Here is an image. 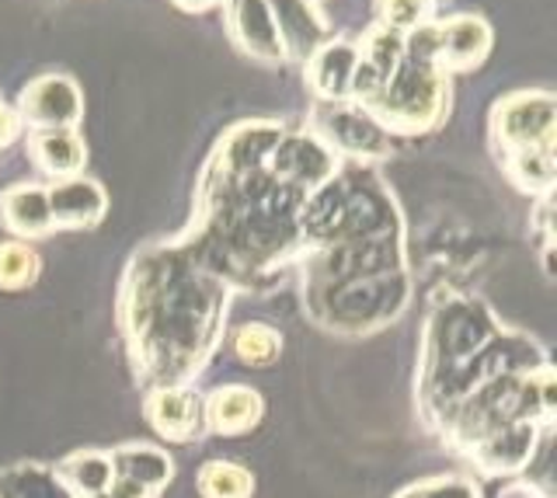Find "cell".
<instances>
[{
    "label": "cell",
    "mask_w": 557,
    "mask_h": 498,
    "mask_svg": "<svg viewBox=\"0 0 557 498\" xmlns=\"http://www.w3.org/2000/svg\"><path fill=\"white\" fill-rule=\"evenodd\" d=\"M52 227H95L101 223L104 210H109V196L104 188L91 178H63L52 188H46Z\"/></svg>",
    "instance_id": "obj_13"
},
{
    "label": "cell",
    "mask_w": 557,
    "mask_h": 498,
    "mask_svg": "<svg viewBox=\"0 0 557 498\" xmlns=\"http://www.w3.org/2000/svg\"><path fill=\"white\" fill-rule=\"evenodd\" d=\"M265 415V401L255 387L244 384H223L216 390H209L202 398V422L206 433L213 436H248L251 428Z\"/></svg>",
    "instance_id": "obj_11"
},
{
    "label": "cell",
    "mask_w": 557,
    "mask_h": 498,
    "mask_svg": "<svg viewBox=\"0 0 557 498\" xmlns=\"http://www.w3.org/2000/svg\"><path fill=\"white\" fill-rule=\"evenodd\" d=\"M425 4H432V8H435V4H440V0H425Z\"/></svg>",
    "instance_id": "obj_31"
},
{
    "label": "cell",
    "mask_w": 557,
    "mask_h": 498,
    "mask_svg": "<svg viewBox=\"0 0 557 498\" xmlns=\"http://www.w3.org/2000/svg\"><path fill=\"white\" fill-rule=\"evenodd\" d=\"M112 457V474L119 481H129V485L144 488L157 498V491L171 485L174 477V463L164 450H157L150 443H129L119 446Z\"/></svg>",
    "instance_id": "obj_20"
},
{
    "label": "cell",
    "mask_w": 557,
    "mask_h": 498,
    "mask_svg": "<svg viewBox=\"0 0 557 498\" xmlns=\"http://www.w3.org/2000/svg\"><path fill=\"white\" fill-rule=\"evenodd\" d=\"M144 415L150 428L168 443H191L206 433L202 398L188 384L182 387H150Z\"/></svg>",
    "instance_id": "obj_10"
},
{
    "label": "cell",
    "mask_w": 557,
    "mask_h": 498,
    "mask_svg": "<svg viewBox=\"0 0 557 498\" xmlns=\"http://www.w3.org/2000/svg\"><path fill=\"white\" fill-rule=\"evenodd\" d=\"M540 433H547V428L530 425V422L527 425H509V428H502V433L487 436L484 443H478L467 457L474 460L484 474H492V477L519 474L530 463Z\"/></svg>",
    "instance_id": "obj_14"
},
{
    "label": "cell",
    "mask_w": 557,
    "mask_h": 498,
    "mask_svg": "<svg viewBox=\"0 0 557 498\" xmlns=\"http://www.w3.org/2000/svg\"><path fill=\"white\" fill-rule=\"evenodd\" d=\"M226 286L185 240L139 251L126 269L119 324L136 376L147 387H182L216 352Z\"/></svg>",
    "instance_id": "obj_1"
},
{
    "label": "cell",
    "mask_w": 557,
    "mask_h": 498,
    "mask_svg": "<svg viewBox=\"0 0 557 498\" xmlns=\"http://www.w3.org/2000/svg\"><path fill=\"white\" fill-rule=\"evenodd\" d=\"M196 485L202 498H251L255 495V474L234 460H206Z\"/></svg>",
    "instance_id": "obj_24"
},
{
    "label": "cell",
    "mask_w": 557,
    "mask_h": 498,
    "mask_svg": "<svg viewBox=\"0 0 557 498\" xmlns=\"http://www.w3.org/2000/svg\"><path fill=\"white\" fill-rule=\"evenodd\" d=\"M57 477L70 488V495H74V498L104 495L112 481H115V474H112V457L109 453H98V450L70 453L63 463H57Z\"/></svg>",
    "instance_id": "obj_22"
},
{
    "label": "cell",
    "mask_w": 557,
    "mask_h": 498,
    "mask_svg": "<svg viewBox=\"0 0 557 498\" xmlns=\"http://www.w3.org/2000/svg\"><path fill=\"white\" fill-rule=\"evenodd\" d=\"M17 123L35 129H77L84 115L81 88L63 74L32 80L17 98Z\"/></svg>",
    "instance_id": "obj_9"
},
{
    "label": "cell",
    "mask_w": 557,
    "mask_h": 498,
    "mask_svg": "<svg viewBox=\"0 0 557 498\" xmlns=\"http://www.w3.org/2000/svg\"><path fill=\"white\" fill-rule=\"evenodd\" d=\"M498 332L502 328L492 311L474 297H446L435 307L422 341V373H418V401H422L425 415H432V408L443 401V394L463 373V366Z\"/></svg>",
    "instance_id": "obj_3"
},
{
    "label": "cell",
    "mask_w": 557,
    "mask_h": 498,
    "mask_svg": "<svg viewBox=\"0 0 557 498\" xmlns=\"http://www.w3.org/2000/svg\"><path fill=\"white\" fill-rule=\"evenodd\" d=\"M234 356L244 366H255V370L272 366V363H278V356H283V335L261 321L240 324L234 332Z\"/></svg>",
    "instance_id": "obj_25"
},
{
    "label": "cell",
    "mask_w": 557,
    "mask_h": 498,
    "mask_svg": "<svg viewBox=\"0 0 557 498\" xmlns=\"http://www.w3.org/2000/svg\"><path fill=\"white\" fill-rule=\"evenodd\" d=\"M91 498H109V495H91Z\"/></svg>",
    "instance_id": "obj_32"
},
{
    "label": "cell",
    "mask_w": 557,
    "mask_h": 498,
    "mask_svg": "<svg viewBox=\"0 0 557 498\" xmlns=\"http://www.w3.org/2000/svg\"><path fill=\"white\" fill-rule=\"evenodd\" d=\"M0 498H74L57 477V471L42 463H22L0 474Z\"/></svg>",
    "instance_id": "obj_23"
},
{
    "label": "cell",
    "mask_w": 557,
    "mask_h": 498,
    "mask_svg": "<svg viewBox=\"0 0 557 498\" xmlns=\"http://www.w3.org/2000/svg\"><path fill=\"white\" fill-rule=\"evenodd\" d=\"M394 498H481V488L463 474H440L418 481V485H408Z\"/></svg>",
    "instance_id": "obj_28"
},
{
    "label": "cell",
    "mask_w": 557,
    "mask_h": 498,
    "mask_svg": "<svg viewBox=\"0 0 557 498\" xmlns=\"http://www.w3.org/2000/svg\"><path fill=\"white\" fill-rule=\"evenodd\" d=\"M278 136H283V126L275 123H244L223 136L216 158L209 164L220 167L223 175H251V171L269 164V153L275 150Z\"/></svg>",
    "instance_id": "obj_12"
},
{
    "label": "cell",
    "mask_w": 557,
    "mask_h": 498,
    "mask_svg": "<svg viewBox=\"0 0 557 498\" xmlns=\"http://www.w3.org/2000/svg\"><path fill=\"white\" fill-rule=\"evenodd\" d=\"M411 300V279L408 272H387V276L345 283L321 294H307V314L327 332L338 335H370L387 328L400 318V311Z\"/></svg>",
    "instance_id": "obj_4"
},
{
    "label": "cell",
    "mask_w": 557,
    "mask_h": 498,
    "mask_svg": "<svg viewBox=\"0 0 557 498\" xmlns=\"http://www.w3.org/2000/svg\"><path fill=\"white\" fill-rule=\"evenodd\" d=\"M356 63H359V49L352 42H324L307 60V80L313 95L324 105L327 101H348V84H352Z\"/></svg>",
    "instance_id": "obj_18"
},
{
    "label": "cell",
    "mask_w": 557,
    "mask_h": 498,
    "mask_svg": "<svg viewBox=\"0 0 557 498\" xmlns=\"http://www.w3.org/2000/svg\"><path fill=\"white\" fill-rule=\"evenodd\" d=\"M0 223L17 237V240H35L46 237L52 227V213H49V199L46 188L39 185H11L8 192H0Z\"/></svg>",
    "instance_id": "obj_19"
},
{
    "label": "cell",
    "mask_w": 557,
    "mask_h": 498,
    "mask_svg": "<svg viewBox=\"0 0 557 498\" xmlns=\"http://www.w3.org/2000/svg\"><path fill=\"white\" fill-rule=\"evenodd\" d=\"M17 129H22V123H17V112L8 109V105H0V147H8Z\"/></svg>",
    "instance_id": "obj_29"
},
{
    "label": "cell",
    "mask_w": 557,
    "mask_h": 498,
    "mask_svg": "<svg viewBox=\"0 0 557 498\" xmlns=\"http://www.w3.org/2000/svg\"><path fill=\"white\" fill-rule=\"evenodd\" d=\"M432 11L435 8L425 0H380V28L408 36L418 25L432 22Z\"/></svg>",
    "instance_id": "obj_27"
},
{
    "label": "cell",
    "mask_w": 557,
    "mask_h": 498,
    "mask_svg": "<svg viewBox=\"0 0 557 498\" xmlns=\"http://www.w3.org/2000/svg\"><path fill=\"white\" fill-rule=\"evenodd\" d=\"M318 136L335 153H348L356 161L383 158L391 147L387 129L356 101H327L318 119Z\"/></svg>",
    "instance_id": "obj_8"
},
{
    "label": "cell",
    "mask_w": 557,
    "mask_h": 498,
    "mask_svg": "<svg viewBox=\"0 0 557 498\" xmlns=\"http://www.w3.org/2000/svg\"><path fill=\"white\" fill-rule=\"evenodd\" d=\"M269 11H272V22L278 39H283L286 57H300L310 60L318 49L324 46L327 36V25L321 22V14L313 11L310 0H265Z\"/></svg>",
    "instance_id": "obj_15"
},
{
    "label": "cell",
    "mask_w": 557,
    "mask_h": 498,
    "mask_svg": "<svg viewBox=\"0 0 557 498\" xmlns=\"http://www.w3.org/2000/svg\"><path fill=\"white\" fill-rule=\"evenodd\" d=\"M265 171L278 185L307 196L327 178H335L338 153L331 150L318 133H283L275 150L269 153Z\"/></svg>",
    "instance_id": "obj_7"
},
{
    "label": "cell",
    "mask_w": 557,
    "mask_h": 498,
    "mask_svg": "<svg viewBox=\"0 0 557 498\" xmlns=\"http://www.w3.org/2000/svg\"><path fill=\"white\" fill-rule=\"evenodd\" d=\"M182 11H213V8H220L223 0H174Z\"/></svg>",
    "instance_id": "obj_30"
},
{
    "label": "cell",
    "mask_w": 557,
    "mask_h": 498,
    "mask_svg": "<svg viewBox=\"0 0 557 498\" xmlns=\"http://www.w3.org/2000/svg\"><path fill=\"white\" fill-rule=\"evenodd\" d=\"M527 422L540 428H550L554 422V366L550 363L536 370H522V373H505L474 387L457 408H453V415L443 422L440 433H446V439L457 446V450L470 453L487 436H495L509 425H527Z\"/></svg>",
    "instance_id": "obj_2"
},
{
    "label": "cell",
    "mask_w": 557,
    "mask_h": 498,
    "mask_svg": "<svg viewBox=\"0 0 557 498\" xmlns=\"http://www.w3.org/2000/svg\"><path fill=\"white\" fill-rule=\"evenodd\" d=\"M231 32L248 57L265 60V63L286 60L283 39H278L265 0H231Z\"/></svg>",
    "instance_id": "obj_16"
},
{
    "label": "cell",
    "mask_w": 557,
    "mask_h": 498,
    "mask_svg": "<svg viewBox=\"0 0 557 498\" xmlns=\"http://www.w3.org/2000/svg\"><path fill=\"white\" fill-rule=\"evenodd\" d=\"M383 129L394 133H425L440 126L446 115V77L432 60H422L405 49L397 71L387 77L380 95L362 105Z\"/></svg>",
    "instance_id": "obj_5"
},
{
    "label": "cell",
    "mask_w": 557,
    "mask_h": 498,
    "mask_svg": "<svg viewBox=\"0 0 557 498\" xmlns=\"http://www.w3.org/2000/svg\"><path fill=\"white\" fill-rule=\"evenodd\" d=\"M39 279V254L25 240H0V289L22 294Z\"/></svg>",
    "instance_id": "obj_26"
},
{
    "label": "cell",
    "mask_w": 557,
    "mask_h": 498,
    "mask_svg": "<svg viewBox=\"0 0 557 498\" xmlns=\"http://www.w3.org/2000/svg\"><path fill=\"white\" fill-rule=\"evenodd\" d=\"M492 133L498 147V164L519 158V153L554 150V95L522 91L495 105Z\"/></svg>",
    "instance_id": "obj_6"
},
{
    "label": "cell",
    "mask_w": 557,
    "mask_h": 498,
    "mask_svg": "<svg viewBox=\"0 0 557 498\" xmlns=\"http://www.w3.org/2000/svg\"><path fill=\"white\" fill-rule=\"evenodd\" d=\"M28 150L32 161L57 182L77 178V171L84 167V140L77 129H35L28 133Z\"/></svg>",
    "instance_id": "obj_21"
},
{
    "label": "cell",
    "mask_w": 557,
    "mask_h": 498,
    "mask_svg": "<svg viewBox=\"0 0 557 498\" xmlns=\"http://www.w3.org/2000/svg\"><path fill=\"white\" fill-rule=\"evenodd\" d=\"M492 46V28L481 18H453L440 22V53H435V66L443 74H463L470 66H478L487 57Z\"/></svg>",
    "instance_id": "obj_17"
}]
</instances>
